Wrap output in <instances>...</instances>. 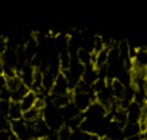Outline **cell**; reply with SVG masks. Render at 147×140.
<instances>
[{
	"label": "cell",
	"mask_w": 147,
	"mask_h": 140,
	"mask_svg": "<svg viewBox=\"0 0 147 140\" xmlns=\"http://www.w3.org/2000/svg\"><path fill=\"white\" fill-rule=\"evenodd\" d=\"M43 119L46 120V123L49 124L51 130L57 132L63 124H64V119L61 114V109L57 107L56 104H53V101H50V104L45 106L43 109Z\"/></svg>",
	"instance_id": "obj_1"
},
{
	"label": "cell",
	"mask_w": 147,
	"mask_h": 140,
	"mask_svg": "<svg viewBox=\"0 0 147 140\" xmlns=\"http://www.w3.org/2000/svg\"><path fill=\"white\" fill-rule=\"evenodd\" d=\"M10 130L11 133L19 137L20 140H30L33 139V127L32 123H27L24 119L13 120L10 122Z\"/></svg>",
	"instance_id": "obj_2"
},
{
	"label": "cell",
	"mask_w": 147,
	"mask_h": 140,
	"mask_svg": "<svg viewBox=\"0 0 147 140\" xmlns=\"http://www.w3.org/2000/svg\"><path fill=\"white\" fill-rule=\"evenodd\" d=\"M96 100V93L92 90V92H79V90H73V103L77 106V109L84 113L90 106L92 103Z\"/></svg>",
	"instance_id": "obj_3"
},
{
	"label": "cell",
	"mask_w": 147,
	"mask_h": 140,
	"mask_svg": "<svg viewBox=\"0 0 147 140\" xmlns=\"http://www.w3.org/2000/svg\"><path fill=\"white\" fill-rule=\"evenodd\" d=\"M147 70V47H139L134 59H133V73H143L146 74Z\"/></svg>",
	"instance_id": "obj_4"
},
{
	"label": "cell",
	"mask_w": 147,
	"mask_h": 140,
	"mask_svg": "<svg viewBox=\"0 0 147 140\" xmlns=\"http://www.w3.org/2000/svg\"><path fill=\"white\" fill-rule=\"evenodd\" d=\"M0 56H1L3 64H4L3 69H11V70L17 72V69H19V53L16 51V49L6 47V50Z\"/></svg>",
	"instance_id": "obj_5"
},
{
	"label": "cell",
	"mask_w": 147,
	"mask_h": 140,
	"mask_svg": "<svg viewBox=\"0 0 147 140\" xmlns=\"http://www.w3.org/2000/svg\"><path fill=\"white\" fill-rule=\"evenodd\" d=\"M71 93V89H70V83L66 77V74L63 72H60L54 80V86L51 89V94L53 96H60V94H67Z\"/></svg>",
	"instance_id": "obj_6"
},
{
	"label": "cell",
	"mask_w": 147,
	"mask_h": 140,
	"mask_svg": "<svg viewBox=\"0 0 147 140\" xmlns=\"http://www.w3.org/2000/svg\"><path fill=\"white\" fill-rule=\"evenodd\" d=\"M126 110H127V119H129V122L140 123V120L143 117V113H144V106L142 103L133 100Z\"/></svg>",
	"instance_id": "obj_7"
},
{
	"label": "cell",
	"mask_w": 147,
	"mask_h": 140,
	"mask_svg": "<svg viewBox=\"0 0 147 140\" xmlns=\"http://www.w3.org/2000/svg\"><path fill=\"white\" fill-rule=\"evenodd\" d=\"M34 73H36V67L33 66V64H26L22 70H20V77H22V80H23V83L29 87V89H32L33 87V82H34Z\"/></svg>",
	"instance_id": "obj_8"
},
{
	"label": "cell",
	"mask_w": 147,
	"mask_h": 140,
	"mask_svg": "<svg viewBox=\"0 0 147 140\" xmlns=\"http://www.w3.org/2000/svg\"><path fill=\"white\" fill-rule=\"evenodd\" d=\"M98 79H100V73H98L97 67H96L94 64H89V66H86L82 80H83L84 83H87V85L93 86V85L97 82Z\"/></svg>",
	"instance_id": "obj_9"
},
{
	"label": "cell",
	"mask_w": 147,
	"mask_h": 140,
	"mask_svg": "<svg viewBox=\"0 0 147 140\" xmlns=\"http://www.w3.org/2000/svg\"><path fill=\"white\" fill-rule=\"evenodd\" d=\"M37 100H39V94H37V92H34V90L30 89V90L26 93V96L20 100V104H22L23 112H27V110L33 109V107L36 106Z\"/></svg>",
	"instance_id": "obj_10"
},
{
	"label": "cell",
	"mask_w": 147,
	"mask_h": 140,
	"mask_svg": "<svg viewBox=\"0 0 147 140\" xmlns=\"http://www.w3.org/2000/svg\"><path fill=\"white\" fill-rule=\"evenodd\" d=\"M80 113H82V112L77 109V106H76L73 101H70L69 104H66V106H63V107H61V114H63L64 123H67L69 120H71V119L77 117Z\"/></svg>",
	"instance_id": "obj_11"
},
{
	"label": "cell",
	"mask_w": 147,
	"mask_h": 140,
	"mask_svg": "<svg viewBox=\"0 0 147 140\" xmlns=\"http://www.w3.org/2000/svg\"><path fill=\"white\" fill-rule=\"evenodd\" d=\"M23 109H22V104L20 101H14L11 100L10 103V110H9V120L13 122V120H19V119H23Z\"/></svg>",
	"instance_id": "obj_12"
},
{
	"label": "cell",
	"mask_w": 147,
	"mask_h": 140,
	"mask_svg": "<svg viewBox=\"0 0 147 140\" xmlns=\"http://www.w3.org/2000/svg\"><path fill=\"white\" fill-rule=\"evenodd\" d=\"M109 85H110V87L113 90V94H114V97L117 100H120V99L124 97V94H126V86L119 79H111Z\"/></svg>",
	"instance_id": "obj_13"
},
{
	"label": "cell",
	"mask_w": 147,
	"mask_h": 140,
	"mask_svg": "<svg viewBox=\"0 0 147 140\" xmlns=\"http://www.w3.org/2000/svg\"><path fill=\"white\" fill-rule=\"evenodd\" d=\"M76 59L83 63L84 66H89V64H93V51L84 49V47H80L77 54H76Z\"/></svg>",
	"instance_id": "obj_14"
},
{
	"label": "cell",
	"mask_w": 147,
	"mask_h": 140,
	"mask_svg": "<svg viewBox=\"0 0 147 140\" xmlns=\"http://www.w3.org/2000/svg\"><path fill=\"white\" fill-rule=\"evenodd\" d=\"M123 133H124V137H131V136H136V135H140L142 133V127H140V123H133V122H127L123 127Z\"/></svg>",
	"instance_id": "obj_15"
},
{
	"label": "cell",
	"mask_w": 147,
	"mask_h": 140,
	"mask_svg": "<svg viewBox=\"0 0 147 140\" xmlns=\"http://www.w3.org/2000/svg\"><path fill=\"white\" fill-rule=\"evenodd\" d=\"M22 85H23V80H22L20 74H16V76L7 79V89L10 90V93L14 92V90H17Z\"/></svg>",
	"instance_id": "obj_16"
},
{
	"label": "cell",
	"mask_w": 147,
	"mask_h": 140,
	"mask_svg": "<svg viewBox=\"0 0 147 140\" xmlns=\"http://www.w3.org/2000/svg\"><path fill=\"white\" fill-rule=\"evenodd\" d=\"M117 47H119V51L123 60L130 57V43L127 40H121L120 43H117Z\"/></svg>",
	"instance_id": "obj_17"
},
{
	"label": "cell",
	"mask_w": 147,
	"mask_h": 140,
	"mask_svg": "<svg viewBox=\"0 0 147 140\" xmlns=\"http://www.w3.org/2000/svg\"><path fill=\"white\" fill-rule=\"evenodd\" d=\"M73 129L70 127V126H67L66 123L57 130V135H59V137H60V140H70V137H71V135H73Z\"/></svg>",
	"instance_id": "obj_18"
},
{
	"label": "cell",
	"mask_w": 147,
	"mask_h": 140,
	"mask_svg": "<svg viewBox=\"0 0 147 140\" xmlns=\"http://www.w3.org/2000/svg\"><path fill=\"white\" fill-rule=\"evenodd\" d=\"M10 103H11V100H0V112H1L4 116H9Z\"/></svg>",
	"instance_id": "obj_19"
},
{
	"label": "cell",
	"mask_w": 147,
	"mask_h": 140,
	"mask_svg": "<svg viewBox=\"0 0 147 140\" xmlns=\"http://www.w3.org/2000/svg\"><path fill=\"white\" fill-rule=\"evenodd\" d=\"M11 130L10 129H6V130H0V140H11Z\"/></svg>",
	"instance_id": "obj_20"
},
{
	"label": "cell",
	"mask_w": 147,
	"mask_h": 140,
	"mask_svg": "<svg viewBox=\"0 0 147 140\" xmlns=\"http://www.w3.org/2000/svg\"><path fill=\"white\" fill-rule=\"evenodd\" d=\"M7 87V77L4 73H0V92Z\"/></svg>",
	"instance_id": "obj_21"
},
{
	"label": "cell",
	"mask_w": 147,
	"mask_h": 140,
	"mask_svg": "<svg viewBox=\"0 0 147 140\" xmlns=\"http://www.w3.org/2000/svg\"><path fill=\"white\" fill-rule=\"evenodd\" d=\"M45 140H60V137H59L57 132H54V130H53V132H51V133H50V135Z\"/></svg>",
	"instance_id": "obj_22"
},
{
	"label": "cell",
	"mask_w": 147,
	"mask_h": 140,
	"mask_svg": "<svg viewBox=\"0 0 147 140\" xmlns=\"http://www.w3.org/2000/svg\"><path fill=\"white\" fill-rule=\"evenodd\" d=\"M126 140H144V136H143V133H140V135H136V136L127 137Z\"/></svg>",
	"instance_id": "obj_23"
},
{
	"label": "cell",
	"mask_w": 147,
	"mask_h": 140,
	"mask_svg": "<svg viewBox=\"0 0 147 140\" xmlns=\"http://www.w3.org/2000/svg\"><path fill=\"white\" fill-rule=\"evenodd\" d=\"M3 67H4V64H3V59H1V56H0V73H3Z\"/></svg>",
	"instance_id": "obj_24"
},
{
	"label": "cell",
	"mask_w": 147,
	"mask_h": 140,
	"mask_svg": "<svg viewBox=\"0 0 147 140\" xmlns=\"http://www.w3.org/2000/svg\"><path fill=\"white\" fill-rule=\"evenodd\" d=\"M98 140H110V139H109L107 136H100V139Z\"/></svg>",
	"instance_id": "obj_25"
},
{
	"label": "cell",
	"mask_w": 147,
	"mask_h": 140,
	"mask_svg": "<svg viewBox=\"0 0 147 140\" xmlns=\"http://www.w3.org/2000/svg\"><path fill=\"white\" fill-rule=\"evenodd\" d=\"M11 140H20V139H19V137H16V136L13 135V136H11Z\"/></svg>",
	"instance_id": "obj_26"
},
{
	"label": "cell",
	"mask_w": 147,
	"mask_h": 140,
	"mask_svg": "<svg viewBox=\"0 0 147 140\" xmlns=\"http://www.w3.org/2000/svg\"><path fill=\"white\" fill-rule=\"evenodd\" d=\"M146 123H147V117H146Z\"/></svg>",
	"instance_id": "obj_27"
},
{
	"label": "cell",
	"mask_w": 147,
	"mask_h": 140,
	"mask_svg": "<svg viewBox=\"0 0 147 140\" xmlns=\"http://www.w3.org/2000/svg\"><path fill=\"white\" fill-rule=\"evenodd\" d=\"M146 73H147V70H146Z\"/></svg>",
	"instance_id": "obj_28"
}]
</instances>
